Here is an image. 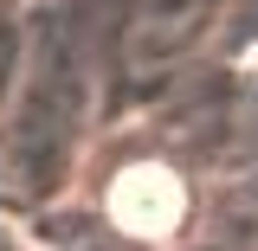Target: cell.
Listing matches in <instances>:
<instances>
[{"label": "cell", "instance_id": "1", "mask_svg": "<svg viewBox=\"0 0 258 251\" xmlns=\"http://www.w3.org/2000/svg\"><path fill=\"white\" fill-rule=\"evenodd\" d=\"M110 219L123 225L129 238H168L174 225L187 219V187L174 168L161 161H136L110 181Z\"/></svg>", "mask_w": 258, "mask_h": 251}]
</instances>
